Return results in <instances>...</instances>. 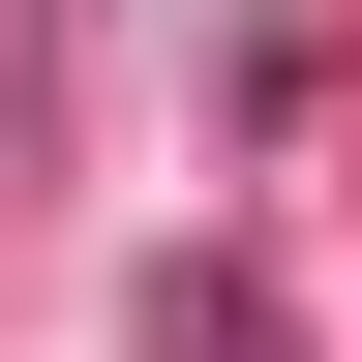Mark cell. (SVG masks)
Returning a JSON list of instances; mask_svg holds the SVG:
<instances>
[{"label":"cell","instance_id":"cell-1","mask_svg":"<svg viewBox=\"0 0 362 362\" xmlns=\"http://www.w3.org/2000/svg\"><path fill=\"white\" fill-rule=\"evenodd\" d=\"M211 362H272V302H211Z\"/></svg>","mask_w":362,"mask_h":362}]
</instances>
